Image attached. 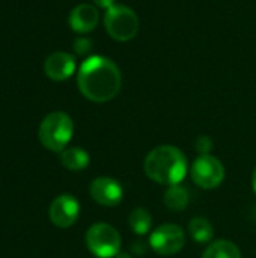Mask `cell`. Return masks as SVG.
I'll return each mask as SVG.
<instances>
[{
    "instance_id": "6da1fadb",
    "label": "cell",
    "mask_w": 256,
    "mask_h": 258,
    "mask_svg": "<svg viewBox=\"0 0 256 258\" xmlns=\"http://www.w3.org/2000/svg\"><path fill=\"white\" fill-rule=\"evenodd\" d=\"M77 83L80 92L89 101L107 103L119 94L122 74L112 59L89 56L80 65Z\"/></svg>"
},
{
    "instance_id": "7a4b0ae2",
    "label": "cell",
    "mask_w": 256,
    "mask_h": 258,
    "mask_svg": "<svg viewBox=\"0 0 256 258\" xmlns=\"http://www.w3.org/2000/svg\"><path fill=\"white\" fill-rule=\"evenodd\" d=\"M145 174L164 186L180 184L187 174V160L183 151L174 145H160L149 151L143 163Z\"/></svg>"
},
{
    "instance_id": "3957f363",
    "label": "cell",
    "mask_w": 256,
    "mask_h": 258,
    "mask_svg": "<svg viewBox=\"0 0 256 258\" xmlns=\"http://www.w3.org/2000/svg\"><path fill=\"white\" fill-rule=\"evenodd\" d=\"M74 133V122L65 112L48 113L39 125V141L50 151H63Z\"/></svg>"
},
{
    "instance_id": "277c9868",
    "label": "cell",
    "mask_w": 256,
    "mask_h": 258,
    "mask_svg": "<svg viewBox=\"0 0 256 258\" xmlns=\"http://www.w3.org/2000/svg\"><path fill=\"white\" fill-rule=\"evenodd\" d=\"M139 26L137 14L127 5H113L104 12L106 32L115 41H131L137 35Z\"/></svg>"
},
{
    "instance_id": "5b68a950",
    "label": "cell",
    "mask_w": 256,
    "mask_h": 258,
    "mask_svg": "<svg viewBox=\"0 0 256 258\" xmlns=\"http://www.w3.org/2000/svg\"><path fill=\"white\" fill-rule=\"evenodd\" d=\"M121 236L109 224H94L86 233V246L97 258H115L121 252Z\"/></svg>"
},
{
    "instance_id": "8992f818",
    "label": "cell",
    "mask_w": 256,
    "mask_h": 258,
    "mask_svg": "<svg viewBox=\"0 0 256 258\" xmlns=\"http://www.w3.org/2000/svg\"><path fill=\"white\" fill-rule=\"evenodd\" d=\"M190 174L196 186L210 190L222 184L225 178V168L217 157L211 154H202L193 162Z\"/></svg>"
},
{
    "instance_id": "52a82bcc",
    "label": "cell",
    "mask_w": 256,
    "mask_h": 258,
    "mask_svg": "<svg viewBox=\"0 0 256 258\" xmlns=\"http://www.w3.org/2000/svg\"><path fill=\"white\" fill-rule=\"evenodd\" d=\"M186 236L181 227L175 224H163L149 237V246L158 255H175L184 246Z\"/></svg>"
},
{
    "instance_id": "ba28073f",
    "label": "cell",
    "mask_w": 256,
    "mask_h": 258,
    "mask_svg": "<svg viewBox=\"0 0 256 258\" xmlns=\"http://www.w3.org/2000/svg\"><path fill=\"white\" fill-rule=\"evenodd\" d=\"M50 221L59 228H68L74 225L80 216V203L69 194L59 195L53 200L50 210Z\"/></svg>"
},
{
    "instance_id": "9c48e42d",
    "label": "cell",
    "mask_w": 256,
    "mask_h": 258,
    "mask_svg": "<svg viewBox=\"0 0 256 258\" xmlns=\"http://www.w3.org/2000/svg\"><path fill=\"white\" fill-rule=\"evenodd\" d=\"M89 194L94 198L95 203L106 206V207H113L118 206L122 201L124 190L122 186L110 178V177H98L95 178L91 186H89Z\"/></svg>"
},
{
    "instance_id": "30bf717a",
    "label": "cell",
    "mask_w": 256,
    "mask_h": 258,
    "mask_svg": "<svg viewBox=\"0 0 256 258\" xmlns=\"http://www.w3.org/2000/svg\"><path fill=\"white\" fill-rule=\"evenodd\" d=\"M75 57L65 51H56L50 54L44 62L45 74L54 82H63L69 79L75 71Z\"/></svg>"
},
{
    "instance_id": "8fae6325",
    "label": "cell",
    "mask_w": 256,
    "mask_h": 258,
    "mask_svg": "<svg viewBox=\"0 0 256 258\" xmlns=\"http://www.w3.org/2000/svg\"><path fill=\"white\" fill-rule=\"evenodd\" d=\"M100 21V12L95 5L80 3L69 14V26L74 32L84 35L92 32Z\"/></svg>"
},
{
    "instance_id": "7c38bea8",
    "label": "cell",
    "mask_w": 256,
    "mask_h": 258,
    "mask_svg": "<svg viewBox=\"0 0 256 258\" xmlns=\"http://www.w3.org/2000/svg\"><path fill=\"white\" fill-rule=\"evenodd\" d=\"M60 162L69 171H81L89 165V154L80 147H69L60 151Z\"/></svg>"
},
{
    "instance_id": "4fadbf2b",
    "label": "cell",
    "mask_w": 256,
    "mask_h": 258,
    "mask_svg": "<svg viewBox=\"0 0 256 258\" xmlns=\"http://www.w3.org/2000/svg\"><path fill=\"white\" fill-rule=\"evenodd\" d=\"M190 201V194L186 187L175 184V186H169V189L164 194V204L167 209L174 210V212H181L187 207Z\"/></svg>"
},
{
    "instance_id": "5bb4252c",
    "label": "cell",
    "mask_w": 256,
    "mask_h": 258,
    "mask_svg": "<svg viewBox=\"0 0 256 258\" xmlns=\"http://www.w3.org/2000/svg\"><path fill=\"white\" fill-rule=\"evenodd\" d=\"M202 258H241V252L235 243L229 240H217L204 251Z\"/></svg>"
},
{
    "instance_id": "9a60e30c",
    "label": "cell",
    "mask_w": 256,
    "mask_h": 258,
    "mask_svg": "<svg viewBox=\"0 0 256 258\" xmlns=\"http://www.w3.org/2000/svg\"><path fill=\"white\" fill-rule=\"evenodd\" d=\"M128 225H130V228H131L133 233H136L139 236H143L152 227V216H151V213L146 209L137 207V209H134L130 213V216H128Z\"/></svg>"
},
{
    "instance_id": "2e32d148",
    "label": "cell",
    "mask_w": 256,
    "mask_h": 258,
    "mask_svg": "<svg viewBox=\"0 0 256 258\" xmlns=\"http://www.w3.org/2000/svg\"><path fill=\"white\" fill-rule=\"evenodd\" d=\"M189 233L192 239H195L199 243H207L213 239L214 236V228L211 222L207 218H193L189 224Z\"/></svg>"
},
{
    "instance_id": "e0dca14e",
    "label": "cell",
    "mask_w": 256,
    "mask_h": 258,
    "mask_svg": "<svg viewBox=\"0 0 256 258\" xmlns=\"http://www.w3.org/2000/svg\"><path fill=\"white\" fill-rule=\"evenodd\" d=\"M91 48H92V41H91L89 38H86V36H78V38L74 41V50H75V53L80 54V56L88 54V53L91 51Z\"/></svg>"
},
{
    "instance_id": "ac0fdd59",
    "label": "cell",
    "mask_w": 256,
    "mask_h": 258,
    "mask_svg": "<svg viewBox=\"0 0 256 258\" xmlns=\"http://www.w3.org/2000/svg\"><path fill=\"white\" fill-rule=\"evenodd\" d=\"M195 147H196V150H198V151L201 153V156H202V154H208V153L213 150L214 144H213V139H211L210 136L202 135V136H199V138L196 139Z\"/></svg>"
},
{
    "instance_id": "d6986e66",
    "label": "cell",
    "mask_w": 256,
    "mask_h": 258,
    "mask_svg": "<svg viewBox=\"0 0 256 258\" xmlns=\"http://www.w3.org/2000/svg\"><path fill=\"white\" fill-rule=\"evenodd\" d=\"M94 3H95L97 8H101L104 11H107L109 8H112L113 5H116L115 0H94Z\"/></svg>"
},
{
    "instance_id": "ffe728a7",
    "label": "cell",
    "mask_w": 256,
    "mask_h": 258,
    "mask_svg": "<svg viewBox=\"0 0 256 258\" xmlns=\"http://www.w3.org/2000/svg\"><path fill=\"white\" fill-rule=\"evenodd\" d=\"M115 258H133V257H131L128 252H119V254H118Z\"/></svg>"
},
{
    "instance_id": "44dd1931",
    "label": "cell",
    "mask_w": 256,
    "mask_h": 258,
    "mask_svg": "<svg viewBox=\"0 0 256 258\" xmlns=\"http://www.w3.org/2000/svg\"><path fill=\"white\" fill-rule=\"evenodd\" d=\"M252 186H253V190H255L256 194V168L255 171H253V177H252Z\"/></svg>"
}]
</instances>
